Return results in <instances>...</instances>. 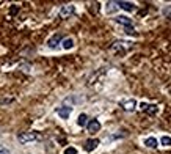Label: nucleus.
<instances>
[{
  "instance_id": "nucleus-6",
  "label": "nucleus",
  "mask_w": 171,
  "mask_h": 154,
  "mask_svg": "<svg viewBox=\"0 0 171 154\" xmlns=\"http://www.w3.org/2000/svg\"><path fill=\"white\" fill-rule=\"evenodd\" d=\"M115 5H118L119 8H123L126 11H134L135 10V5L130 3V2H123V0H118V2H115Z\"/></svg>"
},
{
  "instance_id": "nucleus-3",
  "label": "nucleus",
  "mask_w": 171,
  "mask_h": 154,
  "mask_svg": "<svg viewBox=\"0 0 171 154\" xmlns=\"http://www.w3.org/2000/svg\"><path fill=\"white\" fill-rule=\"evenodd\" d=\"M86 127H88V132H90V134L99 132V129H101V123L97 121V120H91V121L86 124Z\"/></svg>"
},
{
  "instance_id": "nucleus-18",
  "label": "nucleus",
  "mask_w": 171,
  "mask_h": 154,
  "mask_svg": "<svg viewBox=\"0 0 171 154\" xmlns=\"http://www.w3.org/2000/svg\"><path fill=\"white\" fill-rule=\"evenodd\" d=\"M0 154H10L8 149H0Z\"/></svg>"
},
{
  "instance_id": "nucleus-5",
  "label": "nucleus",
  "mask_w": 171,
  "mask_h": 154,
  "mask_svg": "<svg viewBox=\"0 0 171 154\" xmlns=\"http://www.w3.org/2000/svg\"><path fill=\"white\" fill-rule=\"evenodd\" d=\"M61 38H63V35H61V33H57V35H54L50 39L47 41V46H49V47H52V49H54V47H57V46L60 44Z\"/></svg>"
},
{
  "instance_id": "nucleus-16",
  "label": "nucleus",
  "mask_w": 171,
  "mask_h": 154,
  "mask_svg": "<svg viewBox=\"0 0 171 154\" xmlns=\"http://www.w3.org/2000/svg\"><path fill=\"white\" fill-rule=\"evenodd\" d=\"M64 154H77V149L72 148V146H69V148L64 149Z\"/></svg>"
},
{
  "instance_id": "nucleus-8",
  "label": "nucleus",
  "mask_w": 171,
  "mask_h": 154,
  "mask_svg": "<svg viewBox=\"0 0 171 154\" xmlns=\"http://www.w3.org/2000/svg\"><path fill=\"white\" fill-rule=\"evenodd\" d=\"M97 145H99V140H97V138H90V140H86V143H85V149H86V151H93V149L97 148Z\"/></svg>"
},
{
  "instance_id": "nucleus-15",
  "label": "nucleus",
  "mask_w": 171,
  "mask_h": 154,
  "mask_svg": "<svg viewBox=\"0 0 171 154\" xmlns=\"http://www.w3.org/2000/svg\"><path fill=\"white\" fill-rule=\"evenodd\" d=\"M163 16L166 19H171V7H165L163 8Z\"/></svg>"
},
{
  "instance_id": "nucleus-13",
  "label": "nucleus",
  "mask_w": 171,
  "mask_h": 154,
  "mask_svg": "<svg viewBox=\"0 0 171 154\" xmlns=\"http://www.w3.org/2000/svg\"><path fill=\"white\" fill-rule=\"evenodd\" d=\"M160 143H162L163 146H171V137H168V135H163V137L160 138Z\"/></svg>"
},
{
  "instance_id": "nucleus-7",
  "label": "nucleus",
  "mask_w": 171,
  "mask_h": 154,
  "mask_svg": "<svg viewBox=\"0 0 171 154\" xmlns=\"http://www.w3.org/2000/svg\"><path fill=\"white\" fill-rule=\"evenodd\" d=\"M135 106H137L135 99H127V101H124L123 104H121V107H123L124 110H127V112H132L135 109Z\"/></svg>"
},
{
  "instance_id": "nucleus-12",
  "label": "nucleus",
  "mask_w": 171,
  "mask_h": 154,
  "mask_svg": "<svg viewBox=\"0 0 171 154\" xmlns=\"http://www.w3.org/2000/svg\"><path fill=\"white\" fill-rule=\"evenodd\" d=\"M77 124H79V126H82V127H83V126H86V124H88V116H86L85 113L79 115V118H77Z\"/></svg>"
},
{
  "instance_id": "nucleus-14",
  "label": "nucleus",
  "mask_w": 171,
  "mask_h": 154,
  "mask_svg": "<svg viewBox=\"0 0 171 154\" xmlns=\"http://www.w3.org/2000/svg\"><path fill=\"white\" fill-rule=\"evenodd\" d=\"M72 46H74V41H72L71 38H68V39L63 41V47L64 49H72Z\"/></svg>"
},
{
  "instance_id": "nucleus-9",
  "label": "nucleus",
  "mask_w": 171,
  "mask_h": 154,
  "mask_svg": "<svg viewBox=\"0 0 171 154\" xmlns=\"http://www.w3.org/2000/svg\"><path fill=\"white\" fill-rule=\"evenodd\" d=\"M71 112H72V109H71V107H60V109H57V113H58V115H60L63 120L69 118Z\"/></svg>"
},
{
  "instance_id": "nucleus-10",
  "label": "nucleus",
  "mask_w": 171,
  "mask_h": 154,
  "mask_svg": "<svg viewBox=\"0 0 171 154\" xmlns=\"http://www.w3.org/2000/svg\"><path fill=\"white\" fill-rule=\"evenodd\" d=\"M115 20H116L118 24H123V25H126V27H132V20H130L129 17H126V16H118Z\"/></svg>"
},
{
  "instance_id": "nucleus-4",
  "label": "nucleus",
  "mask_w": 171,
  "mask_h": 154,
  "mask_svg": "<svg viewBox=\"0 0 171 154\" xmlns=\"http://www.w3.org/2000/svg\"><path fill=\"white\" fill-rule=\"evenodd\" d=\"M74 11H76L74 5H66V7H63L60 10V17H68L71 14H74Z\"/></svg>"
},
{
  "instance_id": "nucleus-17",
  "label": "nucleus",
  "mask_w": 171,
  "mask_h": 154,
  "mask_svg": "<svg viewBox=\"0 0 171 154\" xmlns=\"http://www.w3.org/2000/svg\"><path fill=\"white\" fill-rule=\"evenodd\" d=\"M17 10H19L17 7H13V8H11V14H14V13H17Z\"/></svg>"
},
{
  "instance_id": "nucleus-1",
  "label": "nucleus",
  "mask_w": 171,
  "mask_h": 154,
  "mask_svg": "<svg viewBox=\"0 0 171 154\" xmlns=\"http://www.w3.org/2000/svg\"><path fill=\"white\" fill-rule=\"evenodd\" d=\"M38 138H39L38 132H22V134H19V142L24 143V145L30 143V142H35Z\"/></svg>"
},
{
  "instance_id": "nucleus-11",
  "label": "nucleus",
  "mask_w": 171,
  "mask_h": 154,
  "mask_svg": "<svg viewBox=\"0 0 171 154\" xmlns=\"http://www.w3.org/2000/svg\"><path fill=\"white\" fill-rule=\"evenodd\" d=\"M144 145L148 146V148H156L159 143H157V138H154V137H149V138H146V140H144Z\"/></svg>"
},
{
  "instance_id": "nucleus-2",
  "label": "nucleus",
  "mask_w": 171,
  "mask_h": 154,
  "mask_svg": "<svg viewBox=\"0 0 171 154\" xmlns=\"http://www.w3.org/2000/svg\"><path fill=\"white\" fill-rule=\"evenodd\" d=\"M141 107V110L143 112H146V113H148V115H156L157 113V106H154V104H146V102H143V104L140 106Z\"/></svg>"
}]
</instances>
